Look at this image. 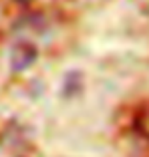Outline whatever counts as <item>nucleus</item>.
I'll return each mask as SVG.
<instances>
[{
  "mask_svg": "<svg viewBox=\"0 0 149 157\" xmlns=\"http://www.w3.org/2000/svg\"><path fill=\"white\" fill-rule=\"evenodd\" d=\"M22 2H24V0H22Z\"/></svg>",
  "mask_w": 149,
  "mask_h": 157,
  "instance_id": "obj_1",
  "label": "nucleus"
}]
</instances>
